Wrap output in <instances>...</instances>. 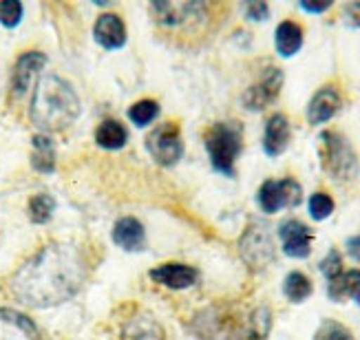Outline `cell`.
Instances as JSON below:
<instances>
[{"mask_svg":"<svg viewBox=\"0 0 360 340\" xmlns=\"http://www.w3.org/2000/svg\"><path fill=\"white\" fill-rule=\"evenodd\" d=\"M290 144V122L283 113H276L265 124V135H263V150L270 157H278Z\"/></svg>","mask_w":360,"mask_h":340,"instance_id":"obj_15","label":"cell"},{"mask_svg":"<svg viewBox=\"0 0 360 340\" xmlns=\"http://www.w3.org/2000/svg\"><path fill=\"white\" fill-rule=\"evenodd\" d=\"M332 7V3H301V9H305V11H309V13H323V11H327Z\"/></svg>","mask_w":360,"mask_h":340,"instance_id":"obj_33","label":"cell"},{"mask_svg":"<svg viewBox=\"0 0 360 340\" xmlns=\"http://www.w3.org/2000/svg\"><path fill=\"white\" fill-rule=\"evenodd\" d=\"M113 241L122 247V250L135 252V250H142L144 247L146 232L137 219H133V216H124V219H120L113 228Z\"/></svg>","mask_w":360,"mask_h":340,"instance_id":"obj_16","label":"cell"},{"mask_svg":"<svg viewBox=\"0 0 360 340\" xmlns=\"http://www.w3.org/2000/svg\"><path fill=\"white\" fill-rule=\"evenodd\" d=\"M334 212V199L325 192H316L309 199V216L314 221H323Z\"/></svg>","mask_w":360,"mask_h":340,"instance_id":"obj_28","label":"cell"},{"mask_svg":"<svg viewBox=\"0 0 360 340\" xmlns=\"http://www.w3.org/2000/svg\"><path fill=\"white\" fill-rule=\"evenodd\" d=\"M259 206L263 212L274 214L283 208H296L303 199L301 183H296L294 179H283V181H265L259 188Z\"/></svg>","mask_w":360,"mask_h":340,"instance_id":"obj_6","label":"cell"},{"mask_svg":"<svg viewBox=\"0 0 360 340\" xmlns=\"http://www.w3.org/2000/svg\"><path fill=\"white\" fill-rule=\"evenodd\" d=\"M44 65H46V55L40 51H29L18 58V62H15V67H13V73H11V91L15 96H25Z\"/></svg>","mask_w":360,"mask_h":340,"instance_id":"obj_11","label":"cell"},{"mask_svg":"<svg viewBox=\"0 0 360 340\" xmlns=\"http://www.w3.org/2000/svg\"><path fill=\"white\" fill-rule=\"evenodd\" d=\"M93 34H96L98 44L108 51L120 49V46H124V42H127V29H124V22L115 13H102L96 22Z\"/></svg>","mask_w":360,"mask_h":340,"instance_id":"obj_14","label":"cell"},{"mask_svg":"<svg viewBox=\"0 0 360 340\" xmlns=\"http://www.w3.org/2000/svg\"><path fill=\"white\" fill-rule=\"evenodd\" d=\"M340 108V93L334 86H323L314 98L309 100L307 106V122L311 126L330 122Z\"/></svg>","mask_w":360,"mask_h":340,"instance_id":"obj_13","label":"cell"},{"mask_svg":"<svg viewBox=\"0 0 360 340\" xmlns=\"http://www.w3.org/2000/svg\"><path fill=\"white\" fill-rule=\"evenodd\" d=\"M345 20H347L352 27H360V3L347 5V9H345Z\"/></svg>","mask_w":360,"mask_h":340,"instance_id":"obj_32","label":"cell"},{"mask_svg":"<svg viewBox=\"0 0 360 340\" xmlns=\"http://www.w3.org/2000/svg\"><path fill=\"white\" fill-rule=\"evenodd\" d=\"M278 237H281V243H283V252L292 259H307L309 252H311V230L296 221V219H290L285 223H281L278 228Z\"/></svg>","mask_w":360,"mask_h":340,"instance_id":"obj_9","label":"cell"},{"mask_svg":"<svg viewBox=\"0 0 360 340\" xmlns=\"http://www.w3.org/2000/svg\"><path fill=\"white\" fill-rule=\"evenodd\" d=\"M158 113H160V106L153 100H142L129 108V117L135 126H148V124L158 117Z\"/></svg>","mask_w":360,"mask_h":340,"instance_id":"obj_26","label":"cell"},{"mask_svg":"<svg viewBox=\"0 0 360 340\" xmlns=\"http://www.w3.org/2000/svg\"><path fill=\"white\" fill-rule=\"evenodd\" d=\"M124 340H164L162 329L148 318H133L122 334Z\"/></svg>","mask_w":360,"mask_h":340,"instance_id":"obj_22","label":"cell"},{"mask_svg":"<svg viewBox=\"0 0 360 340\" xmlns=\"http://www.w3.org/2000/svg\"><path fill=\"white\" fill-rule=\"evenodd\" d=\"M314 340H354V336L345 325H340L336 320H325L319 327Z\"/></svg>","mask_w":360,"mask_h":340,"instance_id":"obj_29","label":"cell"},{"mask_svg":"<svg viewBox=\"0 0 360 340\" xmlns=\"http://www.w3.org/2000/svg\"><path fill=\"white\" fill-rule=\"evenodd\" d=\"M243 129L239 122H219L206 133V144L208 157L214 170L224 173L228 177L234 175V162H237L241 146H243Z\"/></svg>","mask_w":360,"mask_h":340,"instance_id":"obj_3","label":"cell"},{"mask_svg":"<svg viewBox=\"0 0 360 340\" xmlns=\"http://www.w3.org/2000/svg\"><path fill=\"white\" fill-rule=\"evenodd\" d=\"M283 294L290 303H303L311 294V281L301 272H290L283 283Z\"/></svg>","mask_w":360,"mask_h":340,"instance_id":"obj_23","label":"cell"},{"mask_svg":"<svg viewBox=\"0 0 360 340\" xmlns=\"http://www.w3.org/2000/svg\"><path fill=\"white\" fill-rule=\"evenodd\" d=\"M53 210H56V199L51 195H36L29 199V219L34 223H46L53 216Z\"/></svg>","mask_w":360,"mask_h":340,"instance_id":"obj_25","label":"cell"},{"mask_svg":"<svg viewBox=\"0 0 360 340\" xmlns=\"http://www.w3.org/2000/svg\"><path fill=\"white\" fill-rule=\"evenodd\" d=\"M321 272L327 281H334L336 276L342 274V256L338 250H330V254L321 261Z\"/></svg>","mask_w":360,"mask_h":340,"instance_id":"obj_30","label":"cell"},{"mask_svg":"<svg viewBox=\"0 0 360 340\" xmlns=\"http://www.w3.org/2000/svg\"><path fill=\"white\" fill-rule=\"evenodd\" d=\"M22 20V3L18 0H0V25L15 29Z\"/></svg>","mask_w":360,"mask_h":340,"instance_id":"obj_27","label":"cell"},{"mask_svg":"<svg viewBox=\"0 0 360 340\" xmlns=\"http://www.w3.org/2000/svg\"><path fill=\"white\" fill-rule=\"evenodd\" d=\"M327 294L332 301H345V296L354 299L360 305V270H349L327 281Z\"/></svg>","mask_w":360,"mask_h":340,"instance_id":"obj_19","label":"cell"},{"mask_svg":"<svg viewBox=\"0 0 360 340\" xmlns=\"http://www.w3.org/2000/svg\"><path fill=\"white\" fill-rule=\"evenodd\" d=\"M127 139H129L127 129H124L122 124L115 122V119H104L98 126V131H96L98 146H102L106 150H120V148H124Z\"/></svg>","mask_w":360,"mask_h":340,"instance_id":"obj_21","label":"cell"},{"mask_svg":"<svg viewBox=\"0 0 360 340\" xmlns=\"http://www.w3.org/2000/svg\"><path fill=\"white\" fill-rule=\"evenodd\" d=\"M274 44H276L278 55H283V58L296 55L303 46V29L292 20L281 22L274 34Z\"/></svg>","mask_w":360,"mask_h":340,"instance_id":"obj_17","label":"cell"},{"mask_svg":"<svg viewBox=\"0 0 360 340\" xmlns=\"http://www.w3.org/2000/svg\"><path fill=\"white\" fill-rule=\"evenodd\" d=\"M31 166L44 175H51L56 170V146L46 135H36L31 142Z\"/></svg>","mask_w":360,"mask_h":340,"instance_id":"obj_20","label":"cell"},{"mask_svg":"<svg viewBox=\"0 0 360 340\" xmlns=\"http://www.w3.org/2000/svg\"><path fill=\"white\" fill-rule=\"evenodd\" d=\"M150 278L170 289H186L197 283L199 272L191 266H181V263H166L162 268L150 270Z\"/></svg>","mask_w":360,"mask_h":340,"instance_id":"obj_12","label":"cell"},{"mask_svg":"<svg viewBox=\"0 0 360 340\" xmlns=\"http://www.w3.org/2000/svg\"><path fill=\"white\" fill-rule=\"evenodd\" d=\"M239 252L245 261V266L255 272H261L274 261V241L268 225L252 223L239 241Z\"/></svg>","mask_w":360,"mask_h":340,"instance_id":"obj_5","label":"cell"},{"mask_svg":"<svg viewBox=\"0 0 360 340\" xmlns=\"http://www.w3.org/2000/svg\"><path fill=\"white\" fill-rule=\"evenodd\" d=\"M347 252H349V256H352L354 261L360 263V235L347 241Z\"/></svg>","mask_w":360,"mask_h":340,"instance_id":"obj_34","label":"cell"},{"mask_svg":"<svg viewBox=\"0 0 360 340\" xmlns=\"http://www.w3.org/2000/svg\"><path fill=\"white\" fill-rule=\"evenodd\" d=\"M245 11H248L250 20H265V18H268V13H270V7L265 3H250L245 7Z\"/></svg>","mask_w":360,"mask_h":340,"instance_id":"obj_31","label":"cell"},{"mask_svg":"<svg viewBox=\"0 0 360 340\" xmlns=\"http://www.w3.org/2000/svg\"><path fill=\"white\" fill-rule=\"evenodd\" d=\"M270 309L268 307H259L257 312H252L248 320V327L241 336V340H268V332H270Z\"/></svg>","mask_w":360,"mask_h":340,"instance_id":"obj_24","label":"cell"},{"mask_svg":"<svg viewBox=\"0 0 360 340\" xmlns=\"http://www.w3.org/2000/svg\"><path fill=\"white\" fill-rule=\"evenodd\" d=\"M281 89H283V73L276 67H270L257 84H252L243 93V106L248 111H263L265 106L276 102Z\"/></svg>","mask_w":360,"mask_h":340,"instance_id":"obj_8","label":"cell"},{"mask_svg":"<svg viewBox=\"0 0 360 340\" xmlns=\"http://www.w3.org/2000/svg\"><path fill=\"white\" fill-rule=\"evenodd\" d=\"M0 340H40V332L29 316L0 309Z\"/></svg>","mask_w":360,"mask_h":340,"instance_id":"obj_10","label":"cell"},{"mask_svg":"<svg viewBox=\"0 0 360 340\" xmlns=\"http://www.w3.org/2000/svg\"><path fill=\"white\" fill-rule=\"evenodd\" d=\"M203 5H199V3H153L150 5V9L155 11V18L168 27L186 22L193 15V11H197Z\"/></svg>","mask_w":360,"mask_h":340,"instance_id":"obj_18","label":"cell"},{"mask_svg":"<svg viewBox=\"0 0 360 340\" xmlns=\"http://www.w3.org/2000/svg\"><path fill=\"white\" fill-rule=\"evenodd\" d=\"M80 115V100L69 82L58 75H44L36 84L29 104V117L44 133L65 131Z\"/></svg>","mask_w":360,"mask_h":340,"instance_id":"obj_2","label":"cell"},{"mask_svg":"<svg viewBox=\"0 0 360 340\" xmlns=\"http://www.w3.org/2000/svg\"><path fill=\"white\" fill-rule=\"evenodd\" d=\"M146 148L160 166H175L184 155V144L175 124H162L155 129L146 139Z\"/></svg>","mask_w":360,"mask_h":340,"instance_id":"obj_7","label":"cell"},{"mask_svg":"<svg viewBox=\"0 0 360 340\" xmlns=\"http://www.w3.org/2000/svg\"><path fill=\"white\" fill-rule=\"evenodd\" d=\"M321 162L325 173L334 181H352L358 175V159L342 135L325 131L321 135Z\"/></svg>","mask_w":360,"mask_h":340,"instance_id":"obj_4","label":"cell"},{"mask_svg":"<svg viewBox=\"0 0 360 340\" xmlns=\"http://www.w3.org/2000/svg\"><path fill=\"white\" fill-rule=\"evenodd\" d=\"M86 278V261L73 243H51L11 276L9 289L20 303L44 309L69 301Z\"/></svg>","mask_w":360,"mask_h":340,"instance_id":"obj_1","label":"cell"}]
</instances>
